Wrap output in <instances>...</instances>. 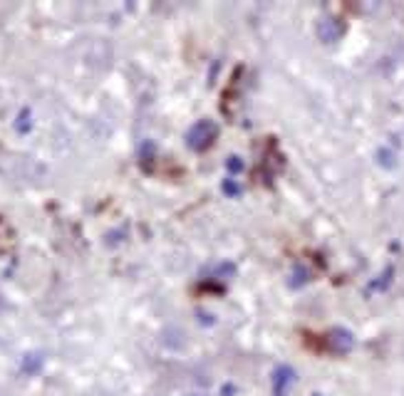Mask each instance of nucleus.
Here are the masks:
<instances>
[{
  "label": "nucleus",
  "instance_id": "423d86ee",
  "mask_svg": "<svg viewBox=\"0 0 404 396\" xmlns=\"http://www.w3.org/2000/svg\"><path fill=\"white\" fill-rule=\"evenodd\" d=\"M233 168V171H241V159L238 156H233V159H228V171Z\"/></svg>",
  "mask_w": 404,
  "mask_h": 396
},
{
  "label": "nucleus",
  "instance_id": "f257e3e1",
  "mask_svg": "<svg viewBox=\"0 0 404 396\" xmlns=\"http://www.w3.org/2000/svg\"><path fill=\"white\" fill-rule=\"evenodd\" d=\"M218 136V126L211 119H199L196 124H191V129L187 131V144L193 151H206L211 146L213 139Z\"/></svg>",
  "mask_w": 404,
  "mask_h": 396
},
{
  "label": "nucleus",
  "instance_id": "20e7f679",
  "mask_svg": "<svg viewBox=\"0 0 404 396\" xmlns=\"http://www.w3.org/2000/svg\"><path fill=\"white\" fill-rule=\"evenodd\" d=\"M40 366H43V354H25V359H23V371L25 374H38Z\"/></svg>",
  "mask_w": 404,
  "mask_h": 396
},
{
  "label": "nucleus",
  "instance_id": "7ed1b4c3",
  "mask_svg": "<svg viewBox=\"0 0 404 396\" xmlns=\"http://www.w3.org/2000/svg\"><path fill=\"white\" fill-rule=\"evenodd\" d=\"M317 35L323 37L325 43H335L337 37L342 35V30H340V28H337L335 20H323V23L317 25Z\"/></svg>",
  "mask_w": 404,
  "mask_h": 396
},
{
  "label": "nucleus",
  "instance_id": "39448f33",
  "mask_svg": "<svg viewBox=\"0 0 404 396\" xmlns=\"http://www.w3.org/2000/svg\"><path fill=\"white\" fill-rule=\"evenodd\" d=\"M224 191L231 193V196H238V193H241V188H238L236 184H228V181H226V184H224Z\"/></svg>",
  "mask_w": 404,
  "mask_h": 396
},
{
  "label": "nucleus",
  "instance_id": "f03ea898",
  "mask_svg": "<svg viewBox=\"0 0 404 396\" xmlns=\"http://www.w3.org/2000/svg\"><path fill=\"white\" fill-rule=\"evenodd\" d=\"M330 349L337 354H348L350 349H352L354 340H352V334L348 332V329H332L330 332Z\"/></svg>",
  "mask_w": 404,
  "mask_h": 396
}]
</instances>
